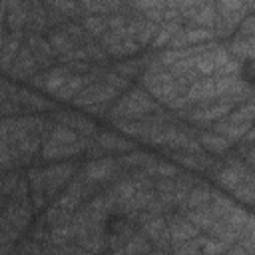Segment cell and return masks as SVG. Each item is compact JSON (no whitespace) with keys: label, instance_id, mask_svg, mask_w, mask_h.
I'll return each mask as SVG.
<instances>
[{"label":"cell","instance_id":"obj_1","mask_svg":"<svg viewBox=\"0 0 255 255\" xmlns=\"http://www.w3.org/2000/svg\"><path fill=\"white\" fill-rule=\"evenodd\" d=\"M159 108V104L149 96V92H145L141 86L137 88H128L124 92V96L116 98L106 114V120H141L145 116H149L151 112H155Z\"/></svg>","mask_w":255,"mask_h":255},{"label":"cell","instance_id":"obj_2","mask_svg":"<svg viewBox=\"0 0 255 255\" xmlns=\"http://www.w3.org/2000/svg\"><path fill=\"white\" fill-rule=\"evenodd\" d=\"M78 169L76 161H64V163H52L44 167V193L48 203L58 197V193L66 187V183L72 179L74 171Z\"/></svg>","mask_w":255,"mask_h":255},{"label":"cell","instance_id":"obj_3","mask_svg":"<svg viewBox=\"0 0 255 255\" xmlns=\"http://www.w3.org/2000/svg\"><path fill=\"white\" fill-rule=\"evenodd\" d=\"M118 94L120 92L114 90L110 84H106L102 80H94L74 96L72 104L76 108H86V106H92V104H112L118 98Z\"/></svg>","mask_w":255,"mask_h":255},{"label":"cell","instance_id":"obj_4","mask_svg":"<svg viewBox=\"0 0 255 255\" xmlns=\"http://www.w3.org/2000/svg\"><path fill=\"white\" fill-rule=\"evenodd\" d=\"M70 76H72V72L68 70V66L60 64V66H52V68H48V70L36 72L28 82H30V86L36 88V90L54 94V92H58V90L64 86V82H66Z\"/></svg>","mask_w":255,"mask_h":255},{"label":"cell","instance_id":"obj_5","mask_svg":"<svg viewBox=\"0 0 255 255\" xmlns=\"http://www.w3.org/2000/svg\"><path fill=\"white\" fill-rule=\"evenodd\" d=\"M50 118H52L56 124L68 126V128H72L74 131H78L80 135H86V137H96V133L100 131V128L96 126V122H92L88 116H84V114H80V112L54 110Z\"/></svg>","mask_w":255,"mask_h":255},{"label":"cell","instance_id":"obj_6","mask_svg":"<svg viewBox=\"0 0 255 255\" xmlns=\"http://www.w3.org/2000/svg\"><path fill=\"white\" fill-rule=\"evenodd\" d=\"M94 137H86L82 135L78 141L74 143H42L40 147V157L42 159H48V161H54V159H68V157H76L80 153L86 151V147L92 143Z\"/></svg>","mask_w":255,"mask_h":255},{"label":"cell","instance_id":"obj_7","mask_svg":"<svg viewBox=\"0 0 255 255\" xmlns=\"http://www.w3.org/2000/svg\"><path fill=\"white\" fill-rule=\"evenodd\" d=\"M24 42L28 44V48H30V52H32V56H34V60H36L40 70H48V68H52L56 64V54H54L50 42L42 34L26 32Z\"/></svg>","mask_w":255,"mask_h":255},{"label":"cell","instance_id":"obj_8","mask_svg":"<svg viewBox=\"0 0 255 255\" xmlns=\"http://www.w3.org/2000/svg\"><path fill=\"white\" fill-rule=\"evenodd\" d=\"M8 100H12L20 110H26V112H54V110H58V106L54 102L34 94L28 88H16L14 94L8 96Z\"/></svg>","mask_w":255,"mask_h":255},{"label":"cell","instance_id":"obj_9","mask_svg":"<svg viewBox=\"0 0 255 255\" xmlns=\"http://www.w3.org/2000/svg\"><path fill=\"white\" fill-rule=\"evenodd\" d=\"M36 72H40V68H38V64H36V60H34V56H32L28 44L24 42L22 48L18 50V54H16V58H14V62H12V66H10V70H8L6 74H8L12 80H26V82H28Z\"/></svg>","mask_w":255,"mask_h":255},{"label":"cell","instance_id":"obj_10","mask_svg":"<svg viewBox=\"0 0 255 255\" xmlns=\"http://www.w3.org/2000/svg\"><path fill=\"white\" fill-rule=\"evenodd\" d=\"M165 223H167V231H169V241L171 245L173 243H179V241H185V239H191L195 235H199L201 231L189 223L181 213L177 211H169L165 213Z\"/></svg>","mask_w":255,"mask_h":255},{"label":"cell","instance_id":"obj_11","mask_svg":"<svg viewBox=\"0 0 255 255\" xmlns=\"http://www.w3.org/2000/svg\"><path fill=\"white\" fill-rule=\"evenodd\" d=\"M167 155L171 159H175V163H179L195 173H205L207 167L211 165V161L215 159V155H211L203 149L201 151H169Z\"/></svg>","mask_w":255,"mask_h":255},{"label":"cell","instance_id":"obj_12","mask_svg":"<svg viewBox=\"0 0 255 255\" xmlns=\"http://www.w3.org/2000/svg\"><path fill=\"white\" fill-rule=\"evenodd\" d=\"M189 104H203V102H211L217 98L215 94V78L213 76H203L197 82H193L187 92H185Z\"/></svg>","mask_w":255,"mask_h":255},{"label":"cell","instance_id":"obj_13","mask_svg":"<svg viewBox=\"0 0 255 255\" xmlns=\"http://www.w3.org/2000/svg\"><path fill=\"white\" fill-rule=\"evenodd\" d=\"M94 80H96V76H94L92 72H88V74H72V76L64 82V86H62L58 92H54L52 96H54L58 102H72L74 96H76L82 88H86L90 82H94Z\"/></svg>","mask_w":255,"mask_h":255},{"label":"cell","instance_id":"obj_14","mask_svg":"<svg viewBox=\"0 0 255 255\" xmlns=\"http://www.w3.org/2000/svg\"><path fill=\"white\" fill-rule=\"evenodd\" d=\"M24 36H26L24 30H12V32L6 34L4 46H2V52H0V54H2L0 72H8V70H10V66H12L14 58H16V54H18V50H20L22 44H24Z\"/></svg>","mask_w":255,"mask_h":255},{"label":"cell","instance_id":"obj_15","mask_svg":"<svg viewBox=\"0 0 255 255\" xmlns=\"http://www.w3.org/2000/svg\"><path fill=\"white\" fill-rule=\"evenodd\" d=\"M94 139H96L108 153H126V151L135 149V143H131L129 139H126V137H122V135H118V133H114V131H102V129H100Z\"/></svg>","mask_w":255,"mask_h":255},{"label":"cell","instance_id":"obj_16","mask_svg":"<svg viewBox=\"0 0 255 255\" xmlns=\"http://www.w3.org/2000/svg\"><path fill=\"white\" fill-rule=\"evenodd\" d=\"M197 141L201 143L203 151H207V153H211V155H221V153H225V151L233 145L227 137L215 133L213 129H199Z\"/></svg>","mask_w":255,"mask_h":255},{"label":"cell","instance_id":"obj_17","mask_svg":"<svg viewBox=\"0 0 255 255\" xmlns=\"http://www.w3.org/2000/svg\"><path fill=\"white\" fill-rule=\"evenodd\" d=\"M225 48L241 64L243 62H249V60H253V52H255V36H235L233 34L231 42L225 44Z\"/></svg>","mask_w":255,"mask_h":255},{"label":"cell","instance_id":"obj_18","mask_svg":"<svg viewBox=\"0 0 255 255\" xmlns=\"http://www.w3.org/2000/svg\"><path fill=\"white\" fill-rule=\"evenodd\" d=\"M151 58H153V56L128 58V60H120V62H116V64H114V66H110V68H112L114 72H118L120 76L133 80V78H139V76L143 74V70H145V66H147V62H149Z\"/></svg>","mask_w":255,"mask_h":255},{"label":"cell","instance_id":"obj_19","mask_svg":"<svg viewBox=\"0 0 255 255\" xmlns=\"http://www.w3.org/2000/svg\"><path fill=\"white\" fill-rule=\"evenodd\" d=\"M48 30V20H46V8L42 0H30V12L26 20L24 32H34V34H44Z\"/></svg>","mask_w":255,"mask_h":255},{"label":"cell","instance_id":"obj_20","mask_svg":"<svg viewBox=\"0 0 255 255\" xmlns=\"http://www.w3.org/2000/svg\"><path fill=\"white\" fill-rule=\"evenodd\" d=\"M207 128L213 129L215 133L227 137L231 143H237V141L241 139V135L251 128V124H233V122H227V120L223 118V120H217V122L209 124Z\"/></svg>","mask_w":255,"mask_h":255},{"label":"cell","instance_id":"obj_21","mask_svg":"<svg viewBox=\"0 0 255 255\" xmlns=\"http://www.w3.org/2000/svg\"><path fill=\"white\" fill-rule=\"evenodd\" d=\"M48 42H50V46H52V50H54V54H56V58H60V56H64V54H68V52H72L74 48H78V44L62 30V26H56V28H50V32H48V38H46Z\"/></svg>","mask_w":255,"mask_h":255},{"label":"cell","instance_id":"obj_22","mask_svg":"<svg viewBox=\"0 0 255 255\" xmlns=\"http://www.w3.org/2000/svg\"><path fill=\"white\" fill-rule=\"evenodd\" d=\"M118 163L124 167V169H135V167H147L149 163H153L157 157L153 153H147V151H137V149H131V151H126V153H118L116 155Z\"/></svg>","mask_w":255,"mask_h":255},{"label":"cell","instance_id":"obj_23","mask_svg":"<svg viewBox=\"0 0 255 255\" xmlns=\"http://www.w3.org/2000/svg\"><path fill=\"white\" fill-rule=\"evenodd\" d=\"M28 12H30V0H22L16 6L8 8L6 12V26L8 30H24L26 28V20H28Z\"/></svg>","mask_w":255,"mask_h":255},{"label":"cell","instance_id":"obj_24","mask_svg":"<svg viewBox=\"0 0 255 255\" xmlns=\"http://www.w3.org/2000/svg\"><path fill=\"white\" fill-rule=\"evenodd\" d=\"M215 16H217V10H215V4H213V0H211V2H203V4L197 8V12L193 14V18H191V20H187L183 26H185V28H191V26L213 28Z\"/></svg>","mask_w":255,"mask_h":255},{"label":"cell","instance_id":"obj_25","mask_svg":"<svg viewBox=\"0 0 255 255\" xmlns=\"http://www.w3.org/2000/svg\"><path fill=\"white\" fill-rule=\"evenodd\" d=\"M153 247H151V241L137 229L129 235V239L122 245V249L118 253H151Z\"/></svg>","mask_w":255,"mask_h":255},{"label":"cell","instance_id":"obj_26","mask_svg":"<svg viewBox=\"0 0 255 255\" xmlns=\"http://www.w3.org/2000/svg\"><path fill=\"white\" fill-rule=\"evenodd\" d=\"M253 112H255V104H253V98H249V100L237 104V106L225 116V120H227V122H233V124H251Z\"/></svg>","mask_w":255,"mask_h":255},{"label":"cell","instance_id":"obj_27","mask_svg":"<svg viewBox=\"0 0 255 255\" xmlns=\"http://www.w3.org/2000/svg\"><path fill=\"white\" fill-rule=\"evenodd\" d=\"M179 28H181V24H179V22H161V24L157 26L155 36H153V38H151V42H149L151 50H159V48L167 46L169 38H171Z\"/></svg>","mask_w":255,"mask_h":255},{"label":"cell","instance_id":"obj_28","mask_svg":"<svg viewBox=\"0 0 255 255\" xmlns=\"http://www.w3.org/2000/svg\"><path fill=\"white\" fill-rule=\"evenodd\" d=\"M80 24L86 28V32L90 34V36H94L96 40L108 30V26H106V16L104 14H86L82 20H80Z\"/></svg>","mask_w":255,"mask_h":255},{"label":"cell","instance_id":"obj_29","mask_svg":"<svg viewBox=\"0 0 255 255\" xmlns=\"http://www.w3.org/2000/svg\"><path fill=\"white\" fill-rule=\"evenodd\" d=\"M141 169L149 177H153V179H157V177H173L179 171V167L175 163H171V161H159V159H155L153 163H149L147 167H141Z\"/></svg>","mask_w":255,"mask_h":255},{"label":"cell","instance_id":"obj_30","mask_svg":"<svg viewBox=\"0 0 255 255\" xmlns=\"http://www.w3.org/2000/svg\"><path fill=\"white\" fill-rule=\"evenodd\" d=\"M183 28H185V26H183ZM185 38H187V46L201 44V42H209V40H217L215 34H213V28H203V26L185 28Z\"/></svg>","mask_w":255,"mask_h":255},{"label":"cell","instance_id":"obj_31","mask_svg":"<svg viewBox=\"0 0 255 255\" xmlns=\"http://www.w3.org/2000/svg\"><path fill=\"white\" fill-rule=\"evenodd\" d=\"M231 195L235 199H239L241 203H245L247 207H251L253 205V195H255V181H243L241 185L231 189Z\"/></svg>","mask_w":255,"mask_h":255},{"label":"cell","instance_id":"obj_32","mask_svg":"<svg viewBox=\"0 0 255 255\" xmlns=\"http://www.w3.org/2000/svg\"><path fill=\"white\" fill-rule=\"evenodd\" d=\"M243 72V64L237 60V58H229L225 64H221L215 72H213V76L215 78H219V76H235V74H241Z\"/></svg>","mask_w":255,"mask_h":255},{"label":"cell","instance_id":"obj_33","mask_svg":"<svg viewBox=\"0 0 255 255\" xmlns=\"http://www.w3.org/2000/svg\"><path fill=\"white\" fill-rule=\"evenodd\" d=\"M14 251L18 253H42V243L36 241V239H22L20 237V243L14 247Z\"/></svg>","mask_w":255,"mask_h":255},{"label":"cell","instance_id":"obj_34","mask_svg":"<svg viewBox=\"0 0 255 255\" xmlns=\"http://www.w3.org/2000/svg\"><path fill=\"white\" fill-rule=\"evenodd\" d=\"M235 36H255V16L247 14L235 30Z\"/></svg>","mask_w":255,"mask_h":255},{"label":"cell","instance_id":"obj_35","mask_svg":"<svg viewBox=\"0 0 255 255\" xmlns=\"http://www.w3.org/2000/svg\"><path fill=\"white\" fill-rule=\"evenodd\" d=\"M227 251V247L223 245V243H219V241H215V239H207L203 245H201V251L199 253H205V255H215V253H225Z\"/></svg>","mask_w":255,"mask_h":255},{"label":"cell","instance_id":"obj_36","mask_svg":"<svg viewBox=\"0 0 255 255\" xmlns=\"http://www.w3.org/2000/svg\"><path fill=\"white\" fill-rule=\"evenodd\" d=\"M187 46V38H185V28L181 26L171 38H169V42H167V48H171V50H175V48H185Z\"/></svg>","mask_w":255,"mask_h":255},{"label":"cell","instance_id":"obj_37","mask_svg":"<svg viewBox=\"0 0 255 255\" xmlns=\"http://www.w3.org/2000/svg\"><path fill=\"white\" fill-rule=\"evenodd\" d=\"M64 66H68V70H70L72 74H88L94 64L88 62V60H76V62H68V64H64Z\"/></svg>","mask_w":255,"mask_h":255},{"label":"cell","instance_id":"obj_38","mask_svg":"<svg viewBox=\"0 0 255 255\" xmlns=\"http://www.w3.org/2000/svg\"><path fill=\"white\" fill-rule=\"evenodd\" d=\"M110 106H112V104H92V106H86V108H82V110H84L86 114H90V116L106 118V114H108Z\"/></svg>","mask_w":255,"mask_h":255},{"label":"cell","instance_id":"obj_39","mask_svg":"<svg viewBox=\"0 0 255 255\" xmlns=\"http://www.w3.org/2000/svg\"><path fill=\"white\" fill-rule=\"evenodd\" d=\"M141 14H143L145 20H151L155 24H161L163 22V8H149V10L141 12Z\"/></svg>","mask_w":255,"mask_h":255},{"label":"cell","instance_id":"obj_40","mask_svg":"<svg viewBox=\"0 0 255 255\" xmlns=\"http://www.w3.org/2000/svg\"><path fill=\"white\" fill-rule=\"evenodd\" d=\"M104 2H106V6H108L110 14H112V12H120V10L128 4V0H104Z\"/></svg>","mask_w":255,"mask_h":255},{"label":"cell","instance_id":"obj_41","mask_svg":"<svg viewBox=\"0 0 255 255\" xmlns=\"http://www.w3.org/2000/svg\"><path fill=\"white\" fill-rule=\"evenodd\" d=\"M8 88H10V82H8V80H2V78H0V100L8 98Z\"/></svg>","mask_w":255,"mask_h":255},{"label":"cell","instance_id":"obj_42","mask_svg":"<svg viewBox=\"0 0 255 255\" xmlns=\"http://www.w3.org/2000/svg\"><path fill=\"white\" fill-rule=\"evenodd\" d=\"M177 6H191V4H201L203 0H175Z\"/></svg>","mask_w":255,"mask_h":255},{"label":"cell","instance_id":"obj_43","mask_svg":"<svg viewBox=\"0 0 255 255\" xmlns=\"http://www.w3.org/2000/svg\"><path fill=\"white\" fill-rule=\"evenodd\" d=\"M6 32H4V24H0V36H4Z\"/></svg>","mask_w":255,"mask_h":255},{"label":"cell","instance_id":"obj_44","mask_svg":"<svg viewBox=\"0 0 255 255\" xmlns=\"http://www.w3.org/2000/svg\"><path fill=\"white\" fill-rule=\"evenodd\" d=\"M0 62H2V54H0Z\"/></svg>","mask_w":255,"mask_h":255}]
</instances>
